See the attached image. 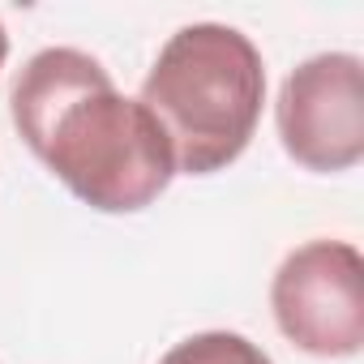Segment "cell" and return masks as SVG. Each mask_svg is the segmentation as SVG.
<instances>
[{
    "mask_svg": "<svg viewBox=\"0 0 364 364\" xmlns=\"http://www.w3.org/2000/svg\"><path fill=\"white\" fill-rule=\"evenodd\" d=\"M9 112L35 159L90 210H146L176 176L159 120L77 48L35 52L9 90Z\"/></svg>",
    "mask_w": 364,
    "mask_h": 364,
    "instance_id": "cell-1",
    "label": "cell"
},
{
    "mask_svg": "<svg viewBox=\"0 0 364 364\" xmlns=\"http://www.w3.org/2000/svg\"><path fill=\"white\" fill-rule=\"evenodd\" d=\"M137 99L167 133L176 171L210 176L249 150L266 103V65L236 26L193 22L163 43Z\"/></svg>",
    "mask_w": 364,
    "mask_h": 364,
    "instance_id": "cell-2",
    "label": "cell"
},
{
    "mask_svg": "<svg viewBox=\"0 0 364 364\" xmlns=\"http://www.w3.org/2000/svg\"><path fill=\"white\" fill-rule=\"evenodd\" d=\"M283 338L317 360H347L364 343V257L347 240H309L270 283Z\"/></svg>",
    "mask_w": 364,
    "mask_h": 364,
    "instance_id": "cell-3",
    "label": "cell"
},
{
    "mask_svg": "<svg viewBox=\"0 0 364 364\" xmlns=\"http://www.w3.org/2000/svg\"><path fill=\"white\" fill-rule=\"evenodd\" d=\"M283 150L309 171H347L364 159V60L321 52L296 65L274 103Z\"/></svg>",
    "mask_w": 364,
    "mask_h": 364,
    "instance_id": "cell-4",
    "label": "cell"
},
{
    "mask_svg": "<svg viewBox=\"0 0 364 364\" xmlns=\"http://www.w3.org/2000/svg\"><path fill=\"white\" fill-rule=\"evenodd\" d=\"M159 364H274L257 343L232 330H206L185 343H176Z\"/></svg>",
    "mask_w": 364,
    "mask_h": 364,
    "instance_id": "cell-5",
    "label": "cell"
},
{
    "mask_svg": "<svg viewBox=\"0 0 364 364\" xmlns=\"http://www.w3.org/2000/svg\"><path fill=\"white\" fill-rule=\"evenodd\" d=\"M5 56H9V35H5V26H0V69H5Z\"/></svg>",
    "mask_w": 364,
    "mask_h": 364,
    "instance_id": "cell-6",
    "label": "cell"
}]
</instances>
